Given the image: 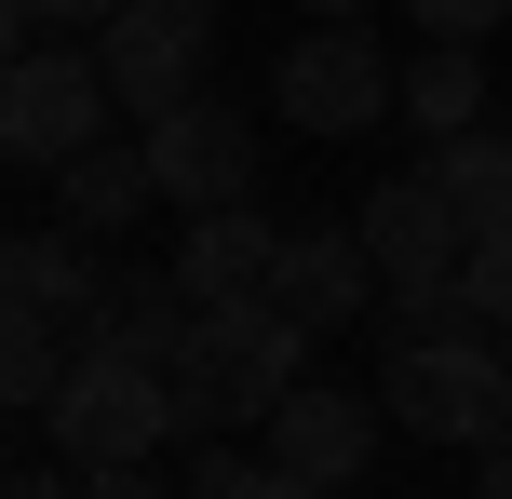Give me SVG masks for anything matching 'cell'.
I'll return each mask as SVG.
<instances>
[{
	"mask_svg": "<svg viewBox=\"0 0 512 499\" xmlns=\"http://www.w3.org/2000/svg\"><path fill=\"white\" fill-rule=\"evenodd\" d=\"M378 419H405L418 446H499V419H512V351H499V324H472V311L391 324V311H378Z\"/></svg>",
	"mask_w": 512,
	"mask_h": 499,
	"instance_id": "6da1fadb",
	"label": "cell"
},
{
	"mask_svg": "<svg viewBox=\"0 0 512 499\" xmlns=\"http://www.w3.org/2000/svg\"><path fill=\"white\" fill-rule=\"evenodd\" d=\"M310 365V324H283L270 297H243V311H189V351L162 378H176V432H243L270 419L283 392H297Z\"/></svg>",
	"mask_w": 512,
	"mask_h": 499,
	"instance_id": "7a4b0ae2",
	"label": "cell"
},
{
	"mask_svg": "<svg viewBox=\"0 0 512 499\" xmlns=\"http://www.w3.org/2000/svg\"><path fill=\"white\" fill-rule=\"evenodd\" d=\"M41 432L68 446V473H95V459H162L176 446V378H162L149 351H122V338H68V378H54Z\"/></svg>",
	"mask_w": 512,
	"mask_h": 499,
	"instance_id": "3957f363",
	"label": "cell"
},
{
	"mask_svg": "<svg viewBox=\"0 0 512 499\" xmlns=\"http://www.w3.org/2000/svg\"><path fill=\"white\" fill-rule=\"evenodd\" d=\"M351 230H364V257H378L391 324H432V311H459V257H472V230H459V203L432 189V162H418V176H378Z\"/></svg>",
	"mask_w": 512,
	"mask_h": 499,
	"instance_id": "277c9868",
	"label": "cell"
},
{
	"mask_svg": "<svg viewBox=\"0 0 512 499\" xmlns=\"http://www.w3.org/2000/svg\"><path fill=\"white\" fill-rule=\"evenodd\" d=\"M270 108H283L297 135H378V122H391V54H378V27H364V14L297 27V41L270 54Z\"/></svg>",
	"mask_w": 512,
	"mask_h": 499,
	"instance_id": "5b68a950",
	"label": "cell"
},
{
	"mask_svg": "<svg viewBox=\"0 0 512 499\" xmlns=\"http://www.w3.org/2000/svg\"><path fill=\"white\" fill-rule=\"evenodd\" d=\"M108 135V68L81 41H27L0 68V162H68Z\"/></svg>",
	"mask_w": 512,
	"mask_h": 499,
	"instance_id": "8992f818",
	"label": "cell"
},
{
	"mask_svg": "<svg viewBox=\"0 0 512 499\" xmlns=\"http://www.w3.org/2000/svg\"><path fill=\"white\" fill-rule=\"evenodd\" d=\"M203 54H216V14L203 0H122L95 27V68H108V108L162 122L176 95H203Z\"/></svg>",
	"mask_w": 512,
	"mask_h": 499,
	"instance_id": "52a82bcc",
	"label": "cell"
},
{
	"mask_svg": "<svg viewBox=\"0 0 512 499\" xmlns=\"http://www.w3.org/2000/svg\"><path fill=\"white\" fill-rule=\"evenodd\" d=\"M135 149H149V189H162L176 216H203V203H256V162H270L230 95H176Z\"/></svg>",
	"mask_w": 512,
	"mask_h": 499,
	"instance_id": "ba28073f",
	"label": "cell"
},
{
	"mask_svg": "<svg viewBox=\"0 0 512 499\" xmlns=\"http://www.w3.org/2000/svg\"><path fill=\"white\" fill-rule=\"evenodd\" d=\"M378 432H391L378 392H337V378H297V392L270 405V459L297 486H364L378 473Z\"/></svg>",
	"mask_w": 512,
	"mask_h": 499,
	"instance_id": "9c48e42d",
	"label": "cell"
},
{
	"mask_svg": "<svg viewBox=\"0 0 512 499\" xmlns=\"http://www.w3.org/2000/svg\"><path fill=\"white\" fill-rule=\"evenodd\" d=\"M270 311L283 324H351V311H378V257H364V230H283V257H270Z\"/></svg>",
	"mask_w": 512,
	"mask_h": 499,
	"instance_id": "30bf717a",
	"label": "cell"
},
{
	"mask_svg": "<svg viewBox=\"0 0 512 499\" xmlns=\"http://www.w3.org/2000/svg\"><path fill=\"white\" fill-rule=\"evenodd\" d=\"M270 257H283V230L256 203H203L176 243V297L189 311H243V297H270Z\"/></svg>",
	"mask_w": 512,
	"mask_h": 499,
	"instance_id": "8fae6325",
	"label": "cell"
},
{
	"mask_svg": "<svg viewBox=\"0 0 512 499\" xmlns=\"http://www.w3.org/2000/svg\"><path fill=\"white\" fill-rule=\"evenodd\" d=\"M54 203H68V230H81V243H95V230H135V216L162 203V189H149V149H122V135L68 149V162H54Z\"/></svg>",
	"mask_w": 512,
	"mask_h": 499,
	"instance_id": "7c38bea8",
	"label": "cell"
},
{
	"mask_svg": "<svg viewBox=\"0 0 512 499\" xmlns=\"http://www.w3.org/2000/svg\"><path fill=\"white\" fill-rule=\"evenodd\" d=\"M391 108H405L418 135H472L486 122V41H418L405 68H391Z\"/></svg>",
	"mask_w": 512,
	"mask_h": 499,
	"instance_id": "4fadbf2b",
	"label": "cell"
},
{
	"mask_svg": "<svg viewBox=\"0 0 512 499\" xmlns=\"http://www.w3.org/2000/svg\"><path fill=\"white\" fill-rule=\"evenodd\" d=\"M432 189L459 203V230H512V122L432 135Z\"/></svg>",
	"mask_w": 512,
	"mask_h": 499,
	"instance_id": "5bb4252c",
	"label": "cell"
},
{
	"mask_svg": "<svg viewBox=\"0 0 512 499\" xmlns=\"http://www.w3.org/2000/svg\"><path fill=\"white\" fill-rule=\"evenodd\" d=\"M81 338H122V351H149V365H176V351H189L176 270H108V297H95V324H81Z\"/></svg>",
	"mask_w": 512,
	"mask_h": 499,
	"instance_id": "9a60e30c",
	"label": "cell"
},
{
	"mask_svg": "<svg viewBox=\"0 0 512 499\" xmlns=\"http://www.w3.org/2000/svg\"><path fill=\"white\" fill-rule=\"evenodd\" d=\"M95 297H108V270L81 257V230H41V243H14V311H41V324H95Z\"/></svg>",
	"mask_w": 512,
	"mask_h": 499,
	"instance_id": "2e32d148",
	"label": "cell"
},
{
	"mask_svg": "<svg viewBox=\"0 0 512 499\" xmlns=\"http://www.w3.org/2000/svg\"><path fill=\"white\" fill-rule=\"evenodd\" d=\"M54 378H68V324H41V311L0 297V419H41Z\"/></svg>",
	"mask_w": 512,
	"mask_h": 499,
	"instance_id": "e0dca14e",
	"label": "cell"
},
{
	"mask_svg": "<svg viewBox=\"0 0 512 499\" xmlns=\"http://www.w3.org/2000/svg\"><path fill=\"white\" fill-rule=\"evenodd\" d=\"M459 311H472V324H512V230H472V257H459Z\"/></svg>",
	"mask_w": 512,
	"mask_h": 499,
	"instance_id": "ac0fdd59",
	"label": "cell"
},
{
	"mask_svg": "<svg viewBox=\"0 0 512 499\" xmlns=\"http://www.w3.org/2000/svg\"><path fill=\"white\" fill-rule=\"evenodd\" d=\"M418 41H486V27H512V0H405Z\"/></svg>",
	"mask_w": 512,
	"mask_h": 499,
	"instance_id": "d6986e66",
	"label": "cell"
},
{
	"mask_svg": "<svg viewBox=\"0 0 512 499\" xmlns=\"http://www.w3.org/2000/svg\"><path fill=\"white\" fill-rule=\"evenodd\" d=\"M81 499H176V473H149V459H95Z\"/></svg>",
	"mask_w": 512,
	"mask_h": 499,
	"instance_id": "ffe728a7",
	"label": "cell"
},
{
	"mask_svg": "<svg viewBox=\"0 0 512 499\" xmlns=\"http://www.w3.org/2000/svg\"><path fill=\"white\" fill-rule=\"evenodd\" d=\"M108 14H122V0H27V27H41V41H95Z\"/></svg>",
	"mask_w": 512,
	"mask_h": 499,
	"instance_id": "44dd1931",
	"label": "cell"
},
{
	"mask_svg": "<svg viewBox=\"0 0 512 499\" xmlns=\"http://www.w3.org/2000/svg\"><path fill=\"white\" fill-rule=\"evenodd\" d=\"M230 486H243V459L203 432V446H189V486H176V499H230Z\"/></svg>",
	"mask_w": 512,
	"mask_h": 499,
	"instance_id": "7402d4cb",
	"label": "cell"
},
{
	"mask_svg": "<svg viewBox=\"0 0 512 499\" xmlns=\"http://www.w3.org/2000/svg\"><path fill=\"white\" fill-rule=\"evenodd\" d=\"M230 499H337V486H297L283 459H243V486H230Z\"/></svg>",
	"mask_w": 512,
	"mask_h": 499,
	"instance_id": "603a6c76",
	"label": "cell"
},
{
	"mask_svg": "<svg viewBox=\"0 0 512 499\" xmlns=\"http://www.w3.org/2000/svg\"><path fill=\"white\" fill-rule=\"evenodd\" d=\"M0 499H81V473H0Z\"/></svg>",
	"mask_w": 512,
	"mask_h": 499,
	"instance_id": "cb8c5ba5",
	"label": "cell"
},
{
	"mask_svg": "<svg viewBox=\"0 0 512 499\" xmlns=\"http://www.w3.org/2000/svg\"><path fill=\"white\" fill-rule=\"evenodd\" d=\"M27 41H41V27H27V0H0V68H14Z\"/></svg>",
	"mask_w": 512,
	"mask_h": 499,
	"instance_id": "d4e9b609",
	"label": "cell"
},
{
	"mask_svg": "<svg viewBox=\"0 0 512 499\" xmlns=\"http://www.w3.org/2000/svg\"><path fill=\"white\" fill-rule=\"evenodd\" d=\"M297 14H310V27H337V14H378V0H297Z\"/></svg>",
	"mask_w": 512,
	"mask_h": 499,
	"instance_id": "484cf974",
	"label": "cell"
},
{
	"mask_svg": "<svg viewBox=\"0 0 512 499\" xmlns=\"http://www.w3.org/2000/svg\"><path fill=\"white\" fill-rule=\"evenodd\" d=\"M472 499H512V459H499V473H486V486H472Z\"/></svg>",
	"mask_w": 512,
	"mask_h": 499,
	"instance_id": "4316f807",
	"label": "cell"
},
{
	"mask_svg": "<svg viewBox=\"0 0 512 499\" xmlns=\"http://www.w3.org/2000/svg\"><path fill=\"white\" fill-rule=\"evenodd\" d=\"M0 297H14V243H0Z\"/></svg>",
	"mask_w": 512,
	"mask_h": 499,
	"instance_id": "83f0119b",
	"label": "cell"
},
{
	"mask_svg": "<svg viewBox=\"0 0 512 499\" xmlns=\"http://www.w3.org/2000/svg\"><path fill=\"white\" fill-rule=\"evenodd\" d=\"M499 459H512V419H499Z\"/></svg>",
	"mask_w": 512,
	"mask_h": 499,
	"instance_id": "f1b7e54d",
	"label": "cell"
},
{
	"mask_svg": "<svg viewBox=\"0 0 512 499\" xmlns=\"http://www.w3.org/2000/svg\"><path fill=\"white\" fill-rule=\"evenodd\" d=\"M499 351H512V324H499Z\"/></svg>",
	"mask_w": 512,
	"mask_h": 499,
	"instance_id": "f546056e",
	"label": "cell"
},
{
	"mask_svg": "<svg viewBox=\"0 0 512 499\" xmlns=\"http://www.w3.org/2000/svg\"><path fill=\"white\" fill-rule=\"evenodd\" d=\"M0 176H14V162H0Z\"/></svg>",
	"mask_w": 512,
	"mask_h": 499,
	"instance_id": "4dcf8cb0",
	"label": "cell"
},
{
	"mask_svg": "<svg viewBox=\"0 0 512 499\" xmlns=\"http://www.w3.org/2000/svg\"><path fill=\"white\" fill-rule=\"evenodd\" d=\"M203 14H216V0H203Z\"/></svg>",
	"mask_w": 512,
	"mask_h": 499,
	"instance_id": "1f68e13d",
	"label": "cell"
}]
</instances>
